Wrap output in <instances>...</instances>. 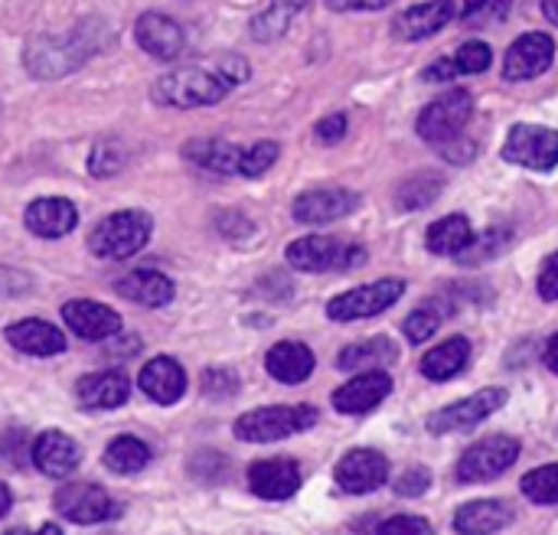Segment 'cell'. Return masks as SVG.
<instances>
[{
	"mask_svg": "<svg viewBox=\"0 0 558 535\" xmlns=\"http://www.w3.org/2000/svg\"><path fill=\"white\" fill-rule=\"evenodd\" d=\"M248 78L242 56H219L213 65H183L154 82V101L167 108H203L222 101L235 85Z\"/></svg>",
	"mask_w": 558,
	"mask_h": 535,
	"instance_id": "6da1fadb",
	"label": "cell"
},
{
	"mask_svg": "<svg viewBox=\"0 0 558 535\" xmlns=\"http://www.w3.org/2000/svg\"><path fill=\"white\" fill-rule=\"evenodd\" d=\"M95 23H82L78 29H69L65 36H36L29 39L23 62L36 78H59L72 69H78L98 46L101 36L88 33Z\"/></svg>",
	"mask_w": 558,
	"mask_h": 535,
	"instance_id": "7a4b0ae2",
	"label": "cell"
},
{
	"mask_svg": "<svg viewBox=\"0 0 558 535\" xmlns=\"http://www.w3.org/2000/svg\"><path fill=\"white\" fill-rule=\"evenodd\" d=\"M150 232H154V222H150L147 212H141V209H121V212L105 216V219L92 229L88 248H92V255H98V258L124 262V258L137 255V252L150 242Z\"/></svg>",
	"mask_w": 558,
	"mask_h": 535,
	"instance_id": "3957f363",
	"label": "cell"
},
{
	"mask_svg": "<svg viewBox=\"0 0 558 535\" xmlns=\"http://www.w3.org/2000/svg\"><path fill=\"white\" fill-rule=\"evenodd\" d=\"M317 425V409L314 405H268L245 412L235 422V438L252 441V445H268V441H284L291 435H301Z\"/></svg>",
	"mask_w": 558,
	"mask_h": 535,
	"instance_id": "277c9868",
	"label": "cell"
},
{
	"mask_svg": "<svg viewBox=\"0 0 558 535\" xmlns=\"http://www.w3.org/2000/svg\"><path fill=\"white\" fill-rule=\"evenodd\" d=\"M288 262L298 271H350L366 262V248L347 245L333 235H304L288 245Z\"/></svg>",
	"mask_w": 558,
	"mask_h": 535,
	"instance_id": "5b68a950",
	"label": "cell"
},
{
	"mask_svg": "<svg viewBox=\"0 0 558 535\" xmlns=\"http://www.w3.org/2000/svg\"><path fill=\"white\" fill-rule=\"evenodd\" d=\"M471 114H474V95L464 88H454V92H445L441 98H435L432 105H425L415 127H418L422 141L441 147L464 131Z\"/></svg>",
	"mask_w": 558,
	"mask_h": 535,
	"instance_id": "8992f818",
	"label": "cell"
},
{
	"mask_svg": "<svg viewBox=\"0 0 558 535\" xmlns=\"http://www.w3.org/2000/svg\"><path fill=\"white\" fill-rule=\"evenodd\" d=\"M520 458V441L510 435H490L477 445H471L461 461H458V481L461 484H484V481H497L500 474H507Z\"/></svg>",
	"mask_w": 558,
	"mask_h": 535,
	"instance_id": "52a82bcc",
	"label": "cell"
},
{
	"mask_svg": "<svg viewBox=\"0 0 558 535\" xmlns=\"http://www.w3.org/2000/svg\"><path fill=\"white\" fill-rule=\"evenodd\" d=\"M402 294H405L402 278H383L376 284H363V288H353L347 294H337L327 304V314H330V320H340V324L366 320V317H376V314L389 311Z\"/></svg>",
	"mask_w": 558,
	"mask_h": 535,
	"instance_id": "ba28073f",
	"label": "cell"
},
{
	"mask_svg": "<svg viewBox=\"0 0 558 535\" xmlns=\"http://www.w3.org/2000/svg\"><path fill=\"white\" fill-rule=\"evenodd\" d=\"M504 160L526 170H553L558 167V131L543 124H517L504 144Z\"/></svg>",
	"mask_w": 558,
	"mask_h": 535,
	"instance_id": "9c48e42d",
	"label": "cell"
},
{
	"mask_svg": "<svg viewBox=\"0 0 558 535\" xmlns=\"http://www.w3.org/2000/svg\"><path fill=\"white\" fill-rule=\"evenodd\" d=\"M507 405V389H481L441 412H435L428 418V431L432 435H454V431H468L474 425H481L484 418H490L497 409Z\"/></svg>",
	"mask_w": 558,
	"mask_h": 535,
	"instance_id": "30bf717a",
	"label": "cell"
},
{
	"mask_svg": "<svg viewBox=\"0 0 558 535\" xmlns=\"http://www.w3.org/2000/svg\"><path fill=\"white\" fill-rule=\"evenodd\" d=\"M56 510L69 523H78V526H95V523L118 516V507L111 503V497L95 484H65L56 494Z\"/></svg>",
	"mask_w": 558,
	"mask_h": 535,
	"instance_id": "8fae6325",
	"label": "cell"
},
{
	"mask_svg": "<svg viewBox=\"0 0 558 535\" xmlns=\"http://www.w3.org/2000/svg\"><path fill=\"white\" fill-rule=\"evenodd\" d=\"M556 59V42L549 33H523L504 59V78L507 82H526L543 75Z\"/></svg>",
	"mask_w": 558,
	"mask_h": 535,
	"instance_id": "7c38bea8",
	"label": "cell"
},
{
	"mask_svg": "<svg viewBox=\"0 0 558 535\" xmlns=\"http://www.w3.org/2000/svg\"><path fill=\"white\" fill-rule=\"evenodd\" d=\"M340 490L360 497V494H373L379 490L386 481H389V461L379 454V451H369V448H356L350 454L340 458L337 471H333Z\"/></svg>",
	"mask_w": 558,
	"mask_h": 535,
	"instance_id": "4fadbf2b",
	"label": "cell"
},
{
	"mask_svg": "<svg viewBox=\"0 0 558 535\" xmlns=\"http://www.w3.org/2000/svg\"><path fill=\"white\" fill-rule=\"evenodd\" d=\"M134 39L147 56H154L160 62H173L186 49L183 26L177 20H170L167 13H141L134 23Z\"/></svg>",
	"mask_w": 558,
	"mask_h": 535,
	"instance_id": "5bb4252c",
	"label": "cell"
},
{
	"mask_svg": "<svg viewBox=\"0 0 558 535\" xmlns=\"http://www.w3.org/2000/svg\"><path fill=\"white\" fill-rule=\"evenodd\" d=\"M360 206V196L350 193V190H311V193H301L294 199V219L304 222V226H327V222H337L343 216H350L353 209Z\"/></svg>",
	"mask_w": 558,
	"mask_h": 535,
	"instance_id": "9a60e30c",
	"label": "cell"
},
{
	"mask_svg": "<svg viewBox=\"0 0 558 535\" xmlns=\"http://www.w3.org/2000/svg\"><path fill=\"white\" fill-rule=\"evenodd\" d=\"M248 487L262 500H291L301 487V467L291 458H268L248 467Z\"/></svg>",
	"mask_w": 558,
	"mask_h": 535,
	"instance_id": "2e32d148",
	"label": "cell"
},
{
	"mask_svg": "<svg viewBox=\"0 0 558 535\" xmlns=\"http://www.w3.org/2000/svg\"><path fill=\"white\" fill-rule=\"evenodd\" d=\"M23 222L39 239H62L78 226V209L65 196H43L26 206Z\"/></svg>",
	"mask_w": 558,
	"mask_h": 535,
	"instance_id": "e0dca14e",
	"label": "cell"
},
{
	"mask_svg": "<svg viewBox=\"0 0 558 535\" xmlns=\"http://www.w3.org/2000/svg\"><path fill=\"white\" fill-rule=\"evenodd\" d=\"M392 392V379L383 369H369L333 392V409L343 415H366L383 405Z\"/></svg>",
	"mask_w": 558,
	"mask_h": 535,
	"instance_id": "ac0fdd59",
	"label": "cell"
},
{
	"mask_svg": "<svg viewBox=\"0 0 558 535\" xmlns=\"http://www.w3.org/2000/svg\"><path fill=\"white\" fill-rule=\"evenodd\" d=\"M62 320H65V327H69L75 337L92 340V343L108 340V337H114V333L121 330V317H118L111 307H105V304H98V301H88V297L69 301V304L62 307Z\"/></svg>",
	"mask_w": 558,
	"mask_h": 535,
	"instance_id": "d6986e66",
	"label": "cell"
},
{
	"mask_svg": "<svg viewBox=\"0 0 558 535\" xmlns=\"http://www.w3.org/2000/svg\"><path fill=\"white\" fill-rule=\"evenodd\" d=\"M451 20H458L451 0H425V3L402 10L392 23V33L405 42H418V39H428L438 29H445Z\"/></svg>",
	"mask_w": 558,
	"mask_h": 535,
	"instance_id": "ffe728a7",
	"label": "cell"
},
{
	"mask_svg": "<svg viewBox=\"0 0 558 535\" xmlns=\"http://www.w3.org/2000/svg\"><path fill=\"white\" fill-rule=\"evenodd\" d=\"M137 386H141V392H144L147 399H154L157 405H173V402H180L183 392H186V373H183V366H180L177 360L157 356V360H150V363L141 369Z\"/></svg>",
	"mask_w": 558,
	"mask_h": 535,
	"instance_id": "44dd1931",
	"label": "cell"
},
{
	"mask_svg": "<svg viewBox=\"0 0 558 535\" xmlns=\"http://www.w3.org/2000/svg\"><path fill=\"white\" fill-rule=\"evenodd\" d=\"M29 458L46 477H69L82 461V448L62 431H46L33 441Z\"/></svg>",
	"mask_w": 558,
	"mask_h": 535,
	"instance_id": "7402d4cb",
	"label": "cell"
},
{
	"mask_svg": "<svg viewBox=\"0 0 558 535\" xmlns=\"http://www.w3.org/2000/svg\"><path fill=\"white\" fill-rule=\"evenodd\" d=\"M75 396L85 409H98V412H108V409H118L128 402L131 396V382L124 373L118 369H105V373H92V376H82L78 386H75Z\"/></svg>",
	"mask_w": 558,
	"mask_h": 535,
	"instance_id": "603a6c76",
	"label": "cell"
},
{
	"mask_svg": "<svg viewBox=\"0 0 558 535\" xmlns=\"http://www.w3.org/2000/svg\"><path fill=\"white\" fill-rule=\"evenodd\" d=\"M7 340H10L13 350H20V353H26V356H56V353L65 350L62 330H56L52 324L36 320V317L10 324V327H7Z\"/></svg>",
	"mask_w": 558,
	"mask_h": 535,
	"instance_id": "cb8c5ba5",
	"label": "cell"
},
{
	"mask_svg": "<svg viewBox=\"0 0 558 535\" xmlns=\"http://www.w3.org/2000/svg\"><path fill=\"white\" fill-rule=\"evenodd\" d=\"M265 369H268L271 379H278L284 386H298V382H304L314 373V353L304 343L284 340V343H275L268 350Z\"/></svg>",
	"mask_w": 558,
	"mask_h": 535,
	"instance_id": "d4e9b609",
	"label": "cell"
},
{
	"mask_svg": "<svg viewBox=\"0 0 558 535\" xmlns=\"http://www.w3.org/2000/svg\"><path fill=\"white\" fill-rule=\"evenodd\" d=\"M513 510L500 500H474L454 513V530L461 535H494L507 530Z\"/></svg>",
	"mask_w": 558,
	"mask_h": 535,
	"instance_id": "484cf974",
	"label": "cell"
},
{
	"mask_svg": "<svg viewBox=\"0 0 558 535\" xmlns=\"http://www.w3.org/2000/svg\"><path fill=\"white\" fill-rule=\"evenodd\" d=\"M118 294L141 304V307H167L173 301V281L160 271L137 268L128 278L118 281Z\"/></svg>",
	"mask_w": 558,
	"mask_h": 535,
	"instance_id": "4316f807",
	"label": "cell"
},
{
	"mask_svg": "<svg viewBox=\"0 0 558 535\" xmlns=\"http://www.w3.org/2000/svg\"><path fill=\"white\" fill-rule=\"evenodd\" d=\"M471 360V343L464 337H451L445 340L441 346H435L425 360H422V373L432 379V382H448L454 379Z\"/></svg>",
	"mask_w": 558,
	"mask_h": 535,
	"instance_id": "83f0119b",
	"label": "cell"
},
{
	"mask_svg": "<svg viewBox=\"0 0 558 535\" xmlns=\"http://www.w3.org/2000/svg\"><path fill=\"white\" fill-rule=\"evenodd\" d=\"M183 154L213 170V173H239V160H242V147L229 144V141H216V137H199V141H190L183 147Z\"/></svg>",
	"mask_w": 558,
	"mask_h": 535,
	"instance_id": "f1b7e54d",
	"label": "cell"
},
{
	"mask_svg": "<svg viewBox=\"0 0 558 535\" xmlns=\"http://www.w3.org/2000/svg\"><path fill=\"white\" fill-rule=\"evenodd\" d=\"M396 356H399V350H396V343L389 340V337H376V340H366V343H353V346H347V350H340V356H337V366L340 369H379V366H389V363H396Z\"/></svg>",
	"mask_w": 558,
	"mask_h": 535,
	"instance_id": "f546056e",
	"label": "cell"
},
{
	"mask_svg": "<svg viewBox=\"0 0 558 535\" xmlns=\"http://www.w3.org/2000/svg\"><path fill=\"white\" fill-rule=\"evenodd\" d=\"M474 239V229H471V219L468 216H445L438 219L432 229H428V252L435 255H461Z\"/></svg>",
	"mask_w": 558,
	"mask_h": 535,
	"instance_id": "4dcf8cb0",
	"label": "cell"
},
{
	"mask_svg": "<svg viewBox=\"0 0 558 535\" xmlns=\"http://www.w3.org/2000/svg\"><path fill=\"white\" fill-rule=\"evenodd\" d=\"M307 0H271L255 20H252V36L258 42H271V39H281L291 26V20L301 13Z\"/></svg>",
	"mask_w": 558,
	"mask_h": 535,
	"instance_id": "1f68e13d",
	"label": "cell"
},
{
	"mask_svg": "<svg viewBox=\"0 0 558 535\" xmlns=\"http://www.w3.org/2000/svg\"><path fill=\"white\" fill-rule=\"evenodd\" d=\"M147 461H150V448L131 435H121L105 448V467L114 474H137L147 467Z\"/></svg>",
	"mask_w": 558,
	"mask_h": 535,
	"instance_id": "d6a6232c",
	"label": "cell"
},
{
	"mask_svg": "<svg viewBox=\"0 0 558 535\" xmlns=\"http://www.w3.org/2000/svg\"><path fill=\"white\" fill-rule=\"evenodd\" d=\"M445 190V180L441 177H432V173H415L409 177L399 190H396V206L412 212V209H425L432 206Z\"/></svg>",
	"mask_w": 558,
	"mask_h": 535,
	"instance_id": "836d02e7",
	"label": "cell"
},
{
	"mask_svg": "<svg viewBox=\"0 0 558 535\" xmlns=\"http://www.w3.org/2000/svg\"><path fill=\"white\" fill-rule=\"evenodd\" d=\"M510 239H513V232H510L507 226H494V229L474 235L471 245L458 255V262H461V265H484V262L497 258L500 252H507Z\"/></svg>",
	"mask_w": 558,
	"mask_h": 535,
	"instance_id": "e575fe53",
	"label": "cell"
},
{
	"mask_svg": "<svg viewBox=\"0 0 558 535\" xmlns=\"http://www.w3.org/2000/svg\"><path fill=\"white\" fill-rule=\"evenodd\" d=\"M523 494L526 500L539 503V507H556L558 503V464H546V467H536L523 477Z\"/></svg>",
	"mask_w": 558,
	"mask_h": 535,
	"instance_id": "d590c367",
	"label": "cell"
},
{
	"mask_svg": "<svg viewBox=\"0 0 558 535\" xmlns=\"http://www.w3.org/2000/svg\"><path fill=\"white\" fill-rule=\"evenodd\" d=\"M124 163H128V147L118 137H105L92 147V157H88L92 177H114L121 173Z\"/></svg>",
	"mask_w": 558,
	"mask_h": 535,
	"instance_id": "8d00e7d4",
	"label": "cell"
},
{
	"mask_svg": "<svg viewBox=\"0 0 558 535\" xmlns=\"http://www.w3.org/2000/svg\"><path fill=\"white\" fill-rule=\"evenodd\" d=\"M278 160V144L275 141H258L252 147H242V160H239V177H262L275 167Z\"/></svg>",
	"mask_w": 558,
	"mask_h": 535,
	"instance_id": "74e56055",
	"label": "cell"
},
{
	"mask_svg": "<svg viewBox=\"0 0 558 535\" xmlns=\"http://www.w3.org/2000/svg\"><path fill=\"white\" fill-rule=\"evenodd\" d=\"M490 59H494V52L481 39H471V42H464L454 52V62H458V72L461 75H481V72H487L490 69Z\"/></svg>",
	"mask_w": 558,
	"mask_h": 535,
	"instance_id": "f35d334b",
	"label": "cell"
},
{
	"mask_svg": "<svg viewBox=\"0 0 558 535\" xmlns=\"http://www.w3.org/2000/svg\"><path fill=\"white\" fill-rule=\"evenodd\" d=\"M438 327H441V314L435 307H418L415 314H409L402 330H405L409 343H425L428 337L438 333Z\"/></svg>",
	"mask_w": 558,
	"mask_h": 535,
	"instance_id": "ab89813d",
	"label": "cell"
},
{
	"mask_svg": "<svg viewBox=\"0 0 558 535\" xmlns=\"http://www.w3.org/2000/svg\"><path fill=\"white\" fill-rule=\"evenodd\" d=\"M235 389H239L235 373H229V369H206V373H203V392H206V396L226 399V396H235Z\"/></svg>",
	"mask_w": 558,
	"mask_h": 535,
	"instance_id": "60d3db41",
	"label": "cell"
},
{
	"mask_svg": "<svg viewBox=\"0 0 558 535\" xmlns=\"http://www.w3.org/2000/svg\"><path fill=\"white\" fill-rule=\"evenodd\" d=\"M376 535H435L432 533V523L422 520V516H392L386 520Z\"/></svg>",
	"mask_w": 558,
	"mask_h": 535,
	"instance_id": "b9f144b4",
	"label": "cell"
},
{
	"mask_svg": "<svg viewBox=\"0 0 558 535\" xmlns=\"http://www.w3.org/2000/svg\"><path fill=\"white\" fill-rule=\"evenodd\" d=\"M432 487V474L425 467H409L399 481H396V494L399 497H422Z\"/></svg>",
	"mask_w": 558,
	"mask_h": 535,
	"instance_id": "7bdbcfd3",
	"label": "cell"
},
{
	"mask_svg": "<svg viewBox=\"0 0 558 535\" xmlns=\"http://www.w3.org/2000/svg\"><path fill=\"white\" fill-rule=\"evenodd\" d=\"M347 127H350V118L337 111V114L317 121V137H320L324 144H340V141L347 137Z\"/></svg>",
	"mask_w": 558,
	"mask_h": 535,
	"instance_id": "ee69618b",
	"label": "cell"
},
{
	"mask_svg": "<svg viewBox=\"0 0 558 535\" xmlns=\"http://www.w3.org/2000/svg\"><path fill=\"white\" fill-rule=\"evenodd\" d=\"M539 294L546 301H558V252L546 258V265L539 271Z\"/></svg>",
	"mask_w": 558,
	"mask_h": 535,
	"instance_id": "f6af8a7d",
	"label": "cell"
},
{
	"mask_svg": "<svg viewBox=\"0 0 558 535\" xmlns=\"http://www.w3.org/2000/svg\"><path fill=\"white\" fill-rule=\"evenodd\" d=\"M441 154L448 157V160H454V163H468L474 154H477V147H474V141H468V137H451L448 144H441Z\"/></svg>",
	"mask_w": 558,
	"mask_h": 535,
	"instance_id": "bcb514c9",
	"label": "cell"
},
{
	"mask_svg": "<svg viewBox=\"0 0 558 535\" xmlns=\"http://www.w3.org/2000/svg\"><path fill=\"white\" fill-rule=\"evenodd\" d=\"M454 3V16L458 20H481L484 13H490V7H497V0H451Z\"/></svg>",
	"mask_w": 558,
	"mask_h": 535,
	"instance_id": "7dc6e473",
	"label": "cell"
},
{
	"mask_svg": "<svg viewBox=\"0 0 558 535\" xmlns=\"http://www.w3.org/2000/svg\"><path fill=\"white\" fill-rule=\"evenodd\" d=\"M29 288V278L20 275V271H10V268H0V297H10V294H23Z\"/></svg>",
	"mask_w": 558,
	"mask_h": 535,
	"instance_id": "c3c4849f",
	"label": "cell"
},
{
	"mask_svg": "<svg viewBox=\"0 0 558 535\" xmlns=\"http://www.w3.org/2000/svg\"><path fill=\"white\" fill-rule=\"evenodd\" d=\"M454 75H461V72H458V62H454V56L438 59L435 65H428V69H425V78H428V82H451Z\"/></svg>",
	"mask_w": 558,
	"mask_h": 535,
	"instance_id": "681fc988",
	"label": "cell"
},
{
	"mask_svg": "<svg viewBox=\"0 0 558 535\" xmlns=\"http://www.w3.org/2000/svg\"><path fill=\"white\" fill-rule=\"evenodd\" d=\"M392 0H327L330 10H383Z\"/></svg>",
	"mask_w": 558,
	"mask_h": 535,
	"instance_id": "f907efd6",
	"label": "cell"
},
{
	"mask_svg": "<svg viewBox=\"0 0 558 535\" xmlns=\"http://www.w3.org/2000/svg\"><path fill=\"white\" fill-rule=\"evenodd\" d=\"M546 366H549V369L558 376V333L549 340V343H546Z\"/></svg>",
	"mask_w": 558,
	"mask_h": 535,
	"instance_id": "816d5d0a",
	"label": "cell"
},
{
	"mask_svg": "<svg viewBox=\"0 0 558 535\" xmlns=\"http://www.w3.org/2000/svg\"><path fill=\"white\" fill-rule=\"evenodd\" d=\"M7 535H62V530L59 526H52V523H46V526H39L36 533H23V530H13V533Z\"/></svg>",
	"mask_w": 558,
	"mask_h": 535,
	"instance_id": "f5cc1de1",
	"label": "cell"
},
{
	"mask_svg": "<svg viewBox=\"0 0 558 535\" xmlns=\"http://www.w3.org/2000/svg\"><path fill=\"white\" fill-rule=\"evenodd\" d=\"M543 13H546L549 23H556L558 26V0H543Z\"/></svg>",
	"mask_w": 558,
	"mask_h": 535,
	"instance_id": "db71d44e",
	"label": "cell"
},
{
	"mask_svg": "<svg viewBox=\"0 0 558 535\" xmlns=\"http://www.w3.org/2000/svg\"><path fill=\"white\" fill-rule=\"evenodd\" d=\"M10 503H13V497H10V490H7V487L0 484V520H3L7 513H10Z\"/></svg>",
	"mask_w": 558,
	"mask_h": 535,
	"instance_id": "11a10c76",
	"label": "cell"
}]
</instances>
